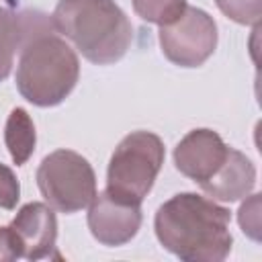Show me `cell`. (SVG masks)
<instances>
[{"label":"cell","mask_w":262,"mask_h":262,"mask_svg":"<svg viewBox=\"0 0 262 262\" xmlns=\"http://www.w3.org/2000/svg\"><path fill=\"white\" fill-rule=\"evenodd\" d=\"M23 41L20 14H12L0 8V80H4L12 70V59Z\"/></svg>","instance_id":"12"},{"label":"cell","mask_w":262,"mask_h":262,"mask_svg":"<svg viewBox=\"0 0 262 262\" xmlns=\"http://www.w3.org/2000/svg\"><path fill=\"white\" fill-rule=\"evenodd\" d=\"M16 258H23V244L18 235L10 225L0 227V260H16Z\"/></svg>","instance_id":"16"},{"label":"cell","mask_w":262,"mask_h":262,"mask_svg":"<svg viewBox=\"0 0 262 262\" xmlns=\"http://www.w3.org/2000/svg\"><path fill=\"white\" fill-rule=\"evenodd\" d=\"M254 178H256V172L252 162L237 149H231L223 168L209 182L201 184V188L213 199L237 201L239 196L250 192V188L254 186Z\"/></svg>","instance_id":"10"},{"label":"cell","mask_w":262,"mask_h":262,"mask_svg":"<svg viewBox=\"0 0 262 262\" xmlns=\"http://www.w3.org/2000/svg\"><path fill=\"white\" fill-rule=\"evenodd\" d=\"M164 162L162 139L147 131L127 135L108 164L106 194L125 205H141Z\"/></svg>","instance_id":"4"},{"label":"cell","mask_w":262,"mask_h":262,"mask_svg":"<svg viewBox=\"0 0 262 262\" xmlns=\"http://www.w3.org/2000/svg\"><path fill=\"white\" fill-rule=\"evenodd\" d=\"M231 147H227L221 137L209 129L190 131L176 147L174 160L176 168L199 184L209 182L227 162Z\"/></svg>","instance_id":"7"},{"label":"cell","mask_w":262,"mask_h":262,"mask_svg":"<svg viewBox=\"0 0 262 262\" xmlns=\"http://www.w3.org/2000/svg\"><path fill=\"white\" fill-rule=\"evenodd\" d=\"M160 43L170 61L184 68H194L215 51L217 29L205 10L186 6L184 14L174 25L162 27Z\"/></svg>","instance_id":"6"},{"label":"cell","mask_w":262,"mask_h":262,"mask_svg":"<svg viewBox=\"0 0 262 262\" xmlns=\"http://www.w3.org/2000/svg\"><path fill=\"white\" fill-rule=\"evenodd\" d=\"M88 225L92 235L104 246H121L137 233L141 225V211L139 205L119 203L111 199L104 190L92 201Z\"/></svg>","instance_id":"8"},{"label":"cell","mask_w":262,"mask_h":262,"mask_svg":"<svg viewBox=\"0 0 262 262\" xmlns=\"http://www.w3.org/2000/svg\"><path fill=\"white\" fill-rule=\"evenodd\" d=\"M133 8L143 20L168 27L184 14L186 0H133Z\"/></svg>","instance_id":"13"},{"label":"cell","mask_w":262,"mask_h":262,"mask_svg":"<svg viewBox=\"0 0 262 262\" xmlns=\"http://www.w3.org/2000/svg\"><path fill=\"white\" fill-rule=\"evenodd\" d=\"M18 182L12 174L10 168L0 164V207L2 209H14L16 201H18Z\"/></svg>","instance_id":"15"},{"label":"cell","mask_w":262,"mask_h":262,"mask_svg":"<svg viewBox=\"0 0 262 262\" xmlns=\"http://www.w3.org/2000/svg\"><path fill=\"white\" fill-rule=\"evenodd\" d=\"M219 8L237 23L258 25L260 20V0H217Z\"/></svg>","instance_id":"14"},{"label":"cell","mask_w":262,"mask_h":262,"mask_svg":"<svg viewBox=\"0 0 262 262\" xmlns=\"http://www.w3.org/2000/svg\"><path fill=\"white\" fill-rule=\"evenodd\" d=\"M14 233L23 244V258L39 260L51 256L55 248L57 223L53 211L43 203H29L25 205L14 221L10 223Z\"/></svg>","instance_id":"9"},{"label":"cell","mask_w":262,"mask_h":262,"mask_svg":"<svg viewBox=\"0 0 262 262\" xmlns=\"http://www.w3.org/2000/svg\"><path fill=\"white\" fill-rule=\"evenodd\" d=\"M20 59L16 68V86L20 94L37 106L61 102L78 82L80 63L74 49L57 37V31L45 14L23 12Z\"/></svg>","instance_id":"1"},{"label":"cell","mask_w":262,"mask_h":262,"mask_svg":"<svg viewBox=\"0 0 262 262\" xmlns=\"http://www.w3.org/2000/svg\"><path fill=\"white\" fill-rule=\"evenodd\" d=\"M156 233L182 260H223L231 248L229 211L192 192L176 194L158 209Z\"/></svg>","instance_id":"2"},{"label":"cell","mask_w":262,"mask_h":262,"mask_svg":"<svg viewBox=\"0 0 262 262\" xmlns=\"http://www.w3.org/2000/svg\"><path fill=\"white\" fill-rule=\"evenodd\" d=\"M51 23L92 63H115L129 49L133 27L113 0H59Z\"/></svg>","instance_id":"3"},{"label":"cell","mask_w":262,"mask_h":262,"mask_svg":"<svg viewBox=\"0 0 262 262\" xmlns=\"http://www.w3.org/2000/svg\"><path fill=\"white\" fill-rule=\"evenodd\" d=\"M6 145L16 166H23L35 149V125L25 108H14L6 121Z\"/></svg>","instance_id":"11"},{"label":"cell","mask_w":262,"mask_h":262,"mask_svg":"<svg viewBox=\"0 0 262 262\" xmlns=\"http://www.w3.org/2000/svg\"><path fill=\"white\" fill-rule=\"evenodd\" d=\"M37 184L45 201L61 213L80 211L96 196L92 166L70 149H57L43 158L37 170Z\"/></svg>","instance_id":"5"}]
</instances>
